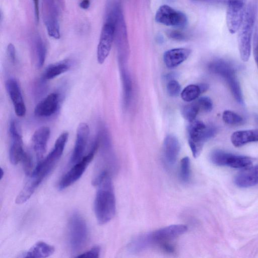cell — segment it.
Segmentation results:
<instances>
[{
  "label": "cell",
  "mask_w": 258,
  "mask_h": 258,
  "mask_svg": "<svg viewBox=\"0 0 258 258\" xmlns=\"http://www.w3.org/2000/svg\"><path fill=\"white\" fill-rule=\"evenodd\" d=\"M69 134L63 132L55 141L53 148L45 158L38 162L23 189L16 197L17 204L25 203L31 197L42 180L51 172L60 158L68 140Z\"/></svg>",
  "instance_id": "obj_1"
},
{
  "label": "cell",
  "mask_w": 258,
  "mask_h": 258,
  "mask_svg": "<svg viewBox=\"0 0 258 258\" xmlns=\"http://www.w3.org/2000/svg\"><path fill=\"white\" fill-rule=\"evenodd\" d=\"M92 182L97 187L94 204L96 218L99 224H105L116 212L115 196L110 173L104 171L98 174Z\"/></svg>",
  "instance_id": "obj_2"
},
{
  "label": "cell",
  "mask_w": 258,
  "mask_h": 258,
  "mask_svg": "<svg viewBox=\"0 0 258 258\" xmlns=\"http://www.w3.org/2000/svg\"><path fill=\"white\" fill-rule=\"evenodd\" d=\"M256 10V3L252 0L246 7L244 18L238 30V49L240 58L244 62L248 61L250 55Z\"/></svg>",
  "instance_id": "obj_3"
},
{
  "label": "cell",
  "mask_w": 258,
  "mask_h": 258,
  "mask_svg": "<svg viewBox=\"0 0 258 258\" xmlns=\"http://www.w3.org/2000/svg\"><path fill=\"white\" fill-rule=\"evenodd\" d=\"M187 127L188 142L192 155L197 158L200 154L204 143L216 134V128L207 125L201 121L194 120L189 122Z\"/></svg>",
  "instance_id": "obj_4"
},
{
  "label": "cell",
  "mask_w": 258,
  "mask_h": 258,
  "mask_svg": "<svg viewBox=\"0 0 258 258\" xmlns=\"http://www.w3.org/2000/svg\"><path fill=\"white\" fill-rule=\"evenodd\" d=\"M69 244L71 251L76 254L86 245L88 238L87 225L80 214L73 213L68 224Z\"/></svg>",
  "instance_id": "obj_5"
},
{
  "label": "cell",
  "mask_w": 258,
  "mask_h": 258,
  "mask_svg": "<svg viewBox=\"0 0 258 258\" xmlns=\"http://www.w3.org/2000/svg\"><path fill=\"white\" fill-rule=\"evenodd\" d=\"M61 0H42L43 22L48 35L55 39L60 38L59 16Z\"/></svg>",
  "instance_id": "obj_6"
},
{
  "label": "cell",
  "mask_w": 258,
  "mask_h": 258,
  "mask_svg": "<svg viewBox=\"0 0 258 258\" xmlns=\"http://www.w3.org/2000/svg\"><path fill=\"white\" fill-rule=\"evenodd\" d=\"M100 145L98 137L94 141L89 153L70 169L61 178L58 183V188L64 189L77 181L83 174L88 164L93 159Z\"/></svg>",
  "instance_id": "obj_7"
},
{
  "label": "cell",
  "mask_w": 258,
  "mask_h": 258,
  "mask_svg": "<svg viewBox=\"0 0 258 258\" xmlns=\"http://www.w3.org/2000/svg\"><path fill=\"white\" fill-rule=\"evenodd\" d=\"M210 158L211 162L216 165L239 169L249 167L253 162L252 159L249 157L234 155L221 150L213 151Z\"/></svg>",
  "instance_id": "obj_8"
},
{
  "label": "cell",
  "mask_w": 258,
  "mask_h": 258,
  "mask_svg": "<svg viewBox=\"0 0 258 258\" xmlns=\"http://www.w3.org/2000/svg\"><path fill=\"white\" fill-rule=\"evenodd\" d=\"M155 19L159 23L178 28L184 27L187 23V18L183 13L167 5H162L159 8Z\"/></svg>",
  "instance_id": "obj_9"
},
{
  "label": "cell",
  "mask_w": 258,
  "mask_h": 258,
  "mask_svg": "<svg viewBox=\"0 0 258 258\" xmlns=\"http://www.w3.org/2000/svg\"><path fill=\"white\" fill-rule=\"evenodd\" d=\"M115 23L105 21L103 25L97 46V58L99 64H102L109 54L115 37Z\"/></svg>",
  "instance_id": "obj_10"
},
{
  "label": "cell",
  "mask_w": 258,
  "mask_h": 258,
  "mask_svg": "<svg viewBox=\"0 0 258 258\" xmlns=\"http://www.w3.org/2000/svg\"><path fill=\"white\" fill-rule=\"evenodd\" d=\"M9 132L11 137V144L9 150V159L12 164L16 165L21 160L25 153L19 125L15 119L10 122Z\"/></svg>",
  "instance_id": "obj_11"
},
{
  "label": "cell",
  "mask_w": 258,
  "mask_h": 258,
  "mask_svg": "<svg viewBox=\"0 0 258 258\" xmlns=\"http://www.w3.org/2000/svg\"><path fill=\"white\" fill-rule=\"evenodd\" d=\"M187 227L184 224H173L160 228L154 231L148 232L149 238L152 244H162L173 240L184 234Z\"/></svg>",
  "instance_id": "obj_12"
},
{
  "label": "cell",
  "mask_w": 258,
  "mask_h": 258,
  "mask_svg": "<svg viewBox=\"0 0 258 258\" xmlns=\"http://www.w3.org/2000/svg\"><path fill=\"white\" fill-rule=\"evenodd\" d=\"M89 132V127L86 123L81 122L79 124L77 130L75 144L71 158V164H75L83 158Z\"/></svg>",
  "instance_id": "obj_13"
},
{
  "label": "cell",
  "mask_w": 258,
  "mask_h": 258,
  "mask_svg": "<svg viewBox=\"0 0 258 258\" xmlns=\"http://www.w3.org/2000/svg\"><path fill=\"white\" fill-rule=\"evenodd\" d=\"M5 86L16 114L19 117L24 116L26 108L18 82L14 78H9L6 81Z\"/></svg>",
  "instance_id": "obj_14"
},
{
  "label": "cell",
  "mask_w": 258,
  "mask_h": 258,
  "mask_svg": "<svg viewBox=\"0 0 258 258\" xmlns=\"http://www.w3.org/2000/svg\"><path fill=\"white\" fill-rule=\"evenodd\" d=\"M245 9V6L227 4L226 20L230 33L234 34L239 30L244 18Z\"/></svg>",
  "instance_id": "obj_15"
},
{
  "label": "cell",
  "mask_w": 258,
  "mask_h": 258,
  "mask_svg": "<svg viewBox=\"0 0 258 258\" xmlns=\"http://www.w3.org/2000/svg\"><path fill=\"white\" fill-rule=\"evenodd\" d=\"M59 96L51 93L40 101L35 106L34 114L39 117H47L54 114L58 109Z\"/></svg>",
  "instance_id": "obj_16"
},
{
  "label": "cell",
  "mask_w": 258,
  "mask_h": 258,
  "mask_svg": "<svg viewBox=\"0 0 258 258\" xmlns=\"http://www.w3.org/2000/svg\"><path fill=\"white\" fill-rule=\"evenodd\" d=\"M50 134V130L48 127L42 126L38 128L33 135L32 147L38 162L43 159Z\"/></svg>",
  "instance_id": "obj_17"
},
{
  "label": "cell",
  "mask_w": 258,
  "mask_h": 258,
  "mask_svg": "<svg viewBox=\"0 0 258 258\" xmlns=\"http://www.w3.org/2000/svg\"><path fill=\"white\" fill-rule=\"evenodd\" d=\"M180 144L178 139L173 135H167L163 142V155L165 163L168 167L173 166L178 158Z\"/></svg>",
  "instance_id": "obj_18"
},
{
  "label": "cell",
  "mask_w": 258,
  "mask_h": 258,
  "mask_svg": "<svg viewBox=\"0 0 258 258\" xmlns=\"http://www.w3.org/2000/svg\"><path fill=\"white\" fill-rule=\"evenodd\" d=\"M191 53V50L186 48H177L168 50L163 54V60L169 69H173L184 62Z\"/></svg>",
  "instance_id": "obj_19"
},
{
  "label": "cell",
  "mask_w": 258,
  "mask_h": 258,
  "mask_svg": "<svg viewBox=\"0 0 258 258\" xmlns=\"http://www.w3.org/2000/svg\"><path fill=\"white\" fill-rule=\"evenodd\" d=\"M234 183L240 187H248L258 183V164L244 168L235 176Z\"/></svg>",
  "instance_id": "obj_20"
},
{
  "label": "cell",
  "mask_w": 258,
  "mask_h": 258,
  "mask_svg": "<svg viewBox=\"0 0 258 258\" xmlns=\"http://www.w3.org/2000/svg\"><path fill=\"white\" fill-rule=\"evenodd\" d=\"M221 77L227 82L235 100L238 103L243 104L242 93L240 84L235 75V69H232L226 71Z\"/></svg>",
  "instance_id": "obj_21"
},
{
  "label": "cell",
  "mask_w": 258,
  "mask_h": 258,
  "mask_svg": "<svg viewBox=\"0 0 258 258\" xmlns=\"http://www.w3.org/2000/svg\"><path fill=\"white\" fill-rule=\"evenodd\" d=\"M232 144L236 147L242 146L248 143L258 141V128L238 131L231 137Z\"/></svg>",
  "instance_id": "obj_22"
},
{
  "label": "cell",
  "mask_w": 258,
  "mask_h": 258,
  "mask_svg": "<svg viewBox=\"0 0 258 258\" xmlns=\"http://www.w3.org/2000/svg\"><path fill=\"white\" fill-rule=\"evenodd\" d=\"M53 246L44 242L39 241L27 251L23 257H46L52 255L54 252Z\"/></svg>",
  "instance_id": "obj_23"
},
{
  "label": "cell",
  "mask_w": 258,
  "mask_h": 258,
  "mask_svg": "<svg viewBox=\"0 0 258 258\" xmlns=\"http://www.w3.org/2000/svg\"><path fill=\"white\" fill-rule=\"evenodd\" d=\"M70 68L69 63L66 61L50 64L45 70L43 78L45 80L53 79L67 72Z\"/></svg>",
  "instance_id": "obj_24"
},
{
  "label": "cell",
  "mask_w": 258,
  "mask_h": 258,
  "mask_svg": "<svg viewBox=\"0 0 258 258\" xmlns=\"http://www.w3.org/2000/svg\"><path fill=\"white\" fill-rule=\"evenodd\" d=\"M34 49L37 58V66L38 68L43 66L46 55L45 45L39 35H36L34 40Z\"/></svg>",
  "instance_id": "obj_25"
},
{
  "label": "cell",
  "mask_w": 258,
  "mask_h": 258,
  "mask_svg": "<svg viewBox=\"0 0 258 258\" xmlns=\"http://www.w3.org/2000/svg\"><path fill=\"white\" fill-rule=\"evenodd\" d=\"M202 93L199 85H189L186 86L181 92L182 99L187 102H191L198 98Z\"/></svg>",
  "instance_id": "obj_26"
},
{
  "label": "cell",
  "mask_w": 258,
  "mask_h": 258,
  "mask_svg": "<svg viewBox=\"0 0 258 258\" xmlns=\"http://www.w3.org/2000/svg\"><path fill=\"white\" fill-rule=\"evenodd\" d=\"M121 78L124 92V101L125 104L127 105L132 95V85L130 76L127 71L123 68L121 70Z\"/></svg>",
  "instance_id": "obj_27"
},
{
  "label": "cell",
  "mask_w": 258,
  "mask_h": 258,
  "mask_svg": "<svg viewBox=\"0 0 258 258\" xmlns=\"http://www.w3.org/2000/svg\"><path fill=\"white\" fill-rule=\"evenodd\" d=\"M199 110L200 108L197 103L194 102L184 106L181 112L184 118L189 122H191L195 120Z\"/></svg>",
  "instance_id": "obj_28"
},
{
  "label": "cell",
  "mask_w": 258,
  "mask_h": 258,
  "mask_svg": "<svg viewBox=\"0 0 258 258\" xmlns=\"http://www.w3.org/2000/svg\"><path fill=\"white\" fill-rule=\"evenodd\" d=\"M222 118L226 123L230 125H239L243 122V119L240 115L229 110L223 112Z\"/></svg>",
  "instance_id": "obj_29"
},
{
  "label": "cell",
  "mask_w": 258,
  "mask_h": 258,
  "mask_svg": "<svg viewBox=\"0 0 258 258\" xmlns=\"http://www.w3.org/2000/svg\"><path fill=\"white\" fill-rule=\"evenodd\" d=\"M179 176L183 182H187L190 176V162L188 157L183 158L180 161Z\"/></svg>",
  "instance_id": "obj_30"
},
{
  "label": "cell",
  "mask_w": 258,
  "mask_h": 258,
  "mask_svg": "<svg viewBox=\"0 0 258 258\" xmlns=\"http://www.w3.org/2000/svg\"><path fill=\"white\" fill-rule=\"evenodd\" d=\"M196 103L199 106L200 110L210 112L213 109V102L209 97L202 96L198 98Z\"/></svg>",
  "instance_id": "obj_31"
},
{
  "label": "cell",
  "mask_w": 258,
  "mask_h": 258,
  "mask_svg": "<svg viewBox=\"0 0 258 258\" xmlns=\"http://www.w3.org/2000/svg\"><path fill=\"white\" fill-rule=\"evenodd\" d=\"M166 89L169 96L171 97H176L180 92L181 86L179 83L174 79L168 82Z\"/></svg>",
  "instance_id": "obj_32"
},
{
  "label": "cell",
  "mask_w": 258,
  "mask_h": 258,
  "mask_svg": "<svg viewBox=\"0 0 258 258\" xmlns=\"http://www.w3.org/2000/svg\"><path fill=\"white\" fill-rule=\"evenodd\" d=\"M21 162L23 164L24 171L28 176L31 174L33 169V162L30 155L25 152Z\"/></svg>",
  "instance_id": "obj_33"
},
{
  "label": "cell",
  "mask_w": 258,
  "mask_h": 258,
  "mask_svg": "<svg viewBox=\"0 0 258 258\" xmlns=\"http://www.w3.org/2000/svg\"><path fill=\"white\" fill-rule=\"evenodd\" d=\"M100 248L99 246H94L91 249L80 254L77 256L78 257H91L96 258L99 256Z\"/></svg>",
  "instance_id": "obj_34"
},
{
  "label": "cell",
  "mask_w": 258,
  "mask_h": 258,
  "mask_svg": "<svg viewBox=\"0 0 258 258\" xmlns=\"http://www.w3.org/2000/svg\"><path fill=\"white\" fill-rule=\"evenodd\" d=\"M253 51L254 59L258 68V27L255 28L253 38Z\"/></svg>",
  "instance_id": "obj_35"
},
{
  "label": "cell",
  "mask_w": 258,
  "mask_h": 258,
  "mask_svg": "<svg viewBox=\"0 0 258 258\" xmlns=\"http://www.w3.org/2000/svg\"><path fill=\"white\" fill-rule=\"evenodd\" d=\"M167 35L169 38L173 40L181 41L186 39V36L184 33L177 30L170 31Z\"/></svg>",
  "instance_id": "obj_36"
},
{
  "label": "cell",
  "mask_w": 258,
  "mask_h": 258,
  "mask_svg": "<svg viewBox=\"0 0 258 258\" xmlns=\"http://www.w3.org/2000/svg\"><path fill=\"white\" fill-rule=\"evenodd\" d=\"M7 54L9 60L13 63L16 61V49L12 43H9L7 48Z\"/></svg>",
  "instance_id": "obj_37"
},
{
  "label": "cell",
  "mask_w": 258,
  "mask_h": 258,
  "mask_svg": "<svg viewBox=\"0 0 258 258\" xmlns=\"http://www.w3.org/2000/svg\"><path fill=\"white\" fill-rule=\"evenodd\" d=\"M34 5V18L36 23L39 20V0H33Z\"/></svg>",
  "instance_id": "obj_38"
},
{
  "label": "cell",
  "mask_w": 258,
  "mask_h": 258,
  "mask_svg": "<svg viewBox=\"0 0 258 258\" xmlns=\"http://www.w3.org/2000/svg\"><path fill=\"white\" fill-rule=\"evenodd\" d=\"M90 5V0H82L79 4V7L83 10H87Z\"/></svg>",
  "instance_id": "obj_39"
},
{
  "label": "cell",
  "mask_w": 258,
  "mask_h": 258,
  "mask_svg": "<svg viewBox=\"0 0 258 258\" xmlns=\"http://www.w3.org/2000/svg\"><path fill=\"white\" fill-rule=\"evenodd\" d=\"M177 75V74L176 73L171 72L165 75L164 76V78L166 80H168L169 81L171 80H174V78L176 77Z\"/></svg>",
  "instance_id": "obj_40"
},
{
  "label": "cell",
  "mask_w": 258,
  "mask_h": 258,
  "mask_svg": "<svg viewBox=\"0 0 258 258\" xmlns=\"http://www.w3.org/2000/svg\"><path fill=\"white\" fill-rule=\"evenodd\" d=\"M246 0H228V3L245 6Z\"/></svg>",
  "instance_id": "obj_41"
},
{
  "label": "cell",
  "mask_w": 258,
  "mask_h": 258,
  "mask_svg": "<svg viewBox=\"0 0 258 258\" xmlns=\"http://www.w3.org/2000/svg\"><path fill=\"white\" fill-rule=\"evenodd\" d=\"M198 85L200 87L202 93L206 92L208 89L209 85L207 84L201 83Z\"/></svg>",
  "instance_id": "obj_42"
},
{
  "label": "cell",
  "mask_w": 258,
  "mask_h": 258,
  "mask_svg": "<svg viewBox=\"0 0 258 258\" xmlns=\"http://www.w3.org/2000/svg\"><path fill=\"white\" fill-rule=\"evenodd\" d=\"M4 174V171L3 169H2V168H1V178H0L1 180L3 177Z\"/></svg>",
  "instance_id": "obj_43"
}]
</instances>
